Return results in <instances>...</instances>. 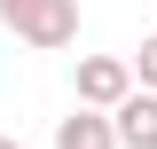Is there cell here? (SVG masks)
I'll use <instances>...</instances> for the list:
<instances>
[{"label": "cell", "mask_w": 157, "mask_h": 149, "mask_svg": "<svg viewBox=\"0 0 157 149\" xmlns=\"http://www.w3.org/2000/svg\"><path fill=\"white\" fill-rule=\"evenodd\" d=\"M0 24L39 55H63L78 39V0H0Z\"/></svg>", "instance_id": "obj_1"}, {"label": "cell", "mask_w": 157, "mask_h": 149, "mask_svg": "<svg viewBox=\"0 0 157 149\" xmlns=\"http://www.w3.org/2000/svg\"><path fill=\"white\" fill-rule=\"evenodd\" d=\"M71 86H78V102H94V110H110L118 94L134 86V55H78Z\"/></svg>", "instance_id": "obj_2"}, {"label": "cell", "mask_w": 157, "mask_h": 149, "mask_svg": "<svg viewBox=\"0 0 157 149\" xmlns=\"http://www.w3.org/2000/svg\"><path fill=\"white\" fill-rule=\"evenodd\" d=\"M110 126H118V149H157V86H126L110 102Z\"/></svg>", "instance_id": "obj_3"}, {"label": "cell", "mask_w": 157, "mask_h": 149, "mask_svg": "<svg viewBox=\"0 0 157 149\" xmlns=\"http://www.w3.org/2000/svg\"><path fill=\"white\" fill-rule=\"evenodd\" d=\"M55 149H118V126H110V110L78 102L71 118H55Z\"/></svg>", "instance_id": "obj_4"}, {"label": "cell", "mask_w": 157, "mask_h": 149, "mask_svg": "<svg viewBox=\"0 0 157 149\" xmlns=\"http://www.w3.org/2000/svg\"><path fill=\"white\" fill-rule=\"evenodd\" d=\"M134 86H157V32L134 47Z\"/></svg>", "instance_id": "obj_5"}, {"label": "cell", "mask_w": 157, "mask_h": 149, "mask_svg": "<svg viewBox=\"0 0 157 149\" xmlns=\"http://www.w3.org/2000/svg\"><path fill=\"white\" fill-rule=\"evenodd\" d=\"M0 149H24V141H16V133H0Z\"/></svg>", "instance_id": "obj_6"}]
</instances>
